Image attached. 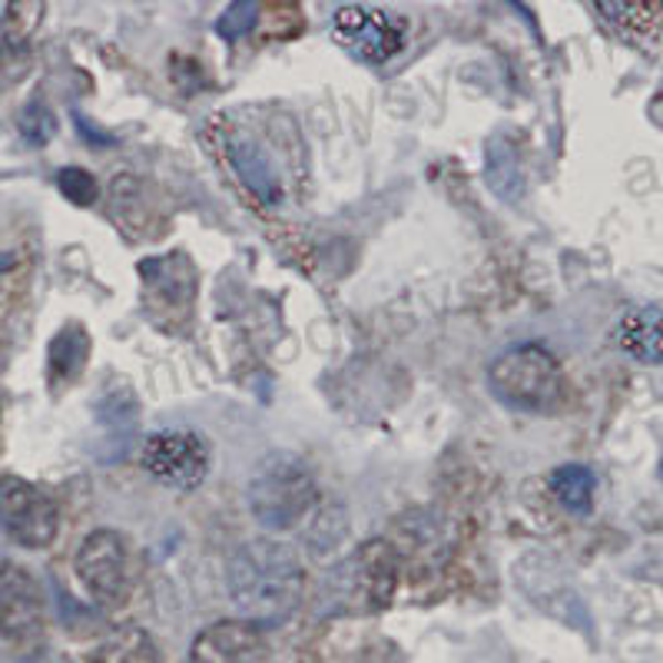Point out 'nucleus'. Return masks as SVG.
I'll return each instance as SVG.
<instances>
[{"label": "nucleus", "instance_id": "obj_1", "mask_svg": "<svg viewBox=\"0 0 663 663\" xmlns=\"http://www.w3.org/2000/svg\"><path fill=\"white\" fill-rule=\"evenodd\" d=\"M229 601L249 624H279L305 598V571L299 555L279 541L242 545L226 568Z\"/></svg>", "mask_w": 663, "mask_h": 663}, {"label": "nucleus", "instance_id": "obj_2", "mask_svg": "<svg viewBox=\"0 0 663 663\" xmlns=\"http://www.w3.org/2000/svg\"><path fill=\"white\" fill-rule=\"evenodd\" d=\"M398 591V551L375 538L359 545L319 584L315 614H379Z\"/></svg>", "mask_w": 663, "mask_h": 663}, {"label": "nucleus", "instance_id": "obj_3", "mask_svg": "<svg viewBox=\"0 0 663 663\" xmlns=\"http://www.w3.org/2000/svg\"><path fill=\"white\" fill-rule=\"evenodd\" d=\"M488 389L515 412L545 415L561 402V365L545 345H515L488 365Z\"/></svg>", "mask_w": 663, "mask_h": 663}, {"label": "nucleus", "instance_id": "obj_4", "mask_svg": "<svg viewBox=\"0 0 663 663\" xmlns=\"http://www.w3.org/2000/svg\"><path fill=\"white\" fill-rule=\"evenodd\" d=\"M319 505V485L305 462L292 455H272L249 481V511L269 531L296 528Z\"/></svg>", "mask_w": 663, "mask_h": 663}, {"label": "nucleus", "instance_id": "obj_5", "mask_svg": "<svg viewBox=\"0 0 663 663\" xmlns=\"http://www.w3.org/2000/svg\"><path fill=\"white\" fill-rule=\"evenodd\" d=\"M73 571L100 611H120L133 598V555L123 535L113 528H96L83 538Z\"/></svg>", "mask_w": 663, "mask_h": 663}, {"label": "nucleus", "instance_id": "obj_6", "mask_svg": "<svg viewBox=\"0 0 663 663\" xmlns=\"http://www.w3.org/2000/svg\"><path fill=\"white\" fill-rule=\"evenodd\" d=\"M0 528L20 548H46L60 531L56 501L27 478H0Z\"/></svg>", "mask_w": 663, "mask_h": 663}, {"label": "nucleus", "instance_id": "obj_7", "mask_svg": "<svg viewBox=\"0 0 663 663\" xmlns=\"http://www.w3.org/2000/svg\"><path fill=\"white\" fill-rule=\"evenodd\" d=\"M143 468L166 488L193 491L209 475V445L196 432H156L143 445Z\"/></svg>", "mask_w": 663, "mask_h": 663}, {"label": "nucleus", "instance_id": "obj_8", "mask_svg": "<svg viewBox=\"0 0 663 663\" xmlns=\"http://www.w3.org/2000/svg\"><path fill=\"white\" fill-rule=\"evenodd\" d=\"M46 608L40 584L20 564H0V638L13 648H37L43 641Z\"/></svg>", "mask_w": 663, "mask_h": 663}, {"label": "nucleus", "instance_id": "obj_9", "mask_svg": "<svg viewBox=\"0 0 663 663\" xmlns=\"http://www.w3.org/2000/svg\"><path fill=\"white\" fill-rule=\"evenodd\" d=\"M332 37L365 63H385L405 43L402 23L379 7H339L332 13Z\"/></svg>", "mask_w": 663, "mask_h": 663}, {"label": "nucleus", "instance_id": "obj_10", "mask_svg": "<svg viewBox=\"0 0 663 663\" xmlns=\"http://www.w3.org/2000/svg\"><path fill=\"white\" fill-rule=\"evenodd\" d=\"M269 644L262 628L249 621H216L196 634L189 663H266Z\"/></svg>", "mask_w": 663, "mask_h": 663}, {"label": "nucleus", "instance_id": "obj_11", "mask_svg": "<svg viewBox=\"0 0 663 663\" xmlns=\"http://www.w3.org/2000/svg\"><path fill=\"white\" fill-rule=\"evenodd\" d=\"M139 279L146 299H159V312H189L196 299V269L193 259L183 252H169L159 259H146L139 266Z\"/></svg>", "mask_w": 663, "mask_h": 663}, {"label": "nucleus", "instance_id": "obj_12", "mask_svg": "<svg viewBox=\"0 0 663 663\" xmlns=\"http://www.w3.org/2000/svg\"><path fill=\"white\" fill-rule=\"evenodd\" d=\"M60 663H159V651L143 628L123 624V628L106 631L80 661Z\"/></svg>", "mask_w": 663, "mask_h": 663}, {"label": "nucleus", "instance_id": "obj_13", "mask_svg": "<svg viewBox=\"0 0 663 663\" xmlns=\"http://www.w3.org/2000/svg\"><path fill=\"white\" fill-rule=\"evenodd\" d=\"M229 156H232V166L236 173L242 176V183L262 199V203H276L282 196V176L276 169V163L269 159V153L249 139V136H239L229 143Z\"/></svg>", "mask_w": 663, "mask_h": 663}, {"label": "nucleus", "instance_id": "obj_14", "mask_svg": "<svg viewBox=\"0 0 663 663\" xmlns=\"http://www.w3.org/2000/svg\"><path fill=\"white\" fill-rule=\"evenodd\" d=\"M618 342L631 359L644 365H657L661 362V305L648 302V305L631 309L618 325Z\"/></svg>", "mask_w": 663, "mask_h": 663}, {"label": "nucleus", "instance_id": "obj_15", "mask_svg": "<svg viewBox=\"0 0 663 663\" xmlns=\"http://www.w3.org/2000/svg\"><path fill=\"white\" fill-rule=\"evenodd\" d=\"M488 163H485V176H488V186L498 199L505 203H518L525 196V169H521V159H518V149L511 139L505 136H491L488 139Z\"/></svg>", "mask_w": 663, "mask_h": 663}, {"label": "nucleus", "instance_id": "obj_16", "mask_svg": "<svg viewBox=\"0 0 663 663\" xmlns=\"http://www.w3.org/2000/svg\"><path fill=\"white\" fill-rule=\"evenodd\" d=\"M608 23H614L618 33H624L634 43H657L661 37L663 3H598L594 7Z\"/></svg>", "mask_w": 663, "mask_h": 663}, {"label": "nucleus", "instance_id": "obj_17", "mask_svg": "<svg viewBox=\"0 0 663 663\" xmlns=\"http://www.w3.org/2000/svg\"><path fill=\"white\" fill-rule=\"evenodd\" d=\"M86 359H90V335H86V329L76 325V322L63 325L53 335V342H50V385H56V389L70 385L83 372Z\"/></svg>", "mask_w": 663, "mask_h": 663}, {"label": "nucleus", "instance_id": "obj_18", "mask_svg": "<svg viewBox=\"0 0 663 663\" xmlns=\"http://www.w3.org/2000/svg\"><path fill=\"white\" fill-rule=\"evenodd\" d=\"M551 491L558 495V501L574 511V515H588L594 508V495H598V478L588 465H561L551 475Z\"/></svg>", "mask_w": 663, "mask_h": 663}, {"label": "nucleus", "instance_id": "obj_19", "mask_svg": "<svg viewBox=\"0 0 663 663\" xmlns=\"http://www.w3.org/2000/svg\"><path fill=\"white\" fill-rule=\"evenodd\" d=\"M43 17L40 3H10L0 13V43L7 53H23L27 40L33 37L37 23Z\"/></svg>", "mask_w": 663, "mask_h": 663}, {"label": "nucleus", "instance_id": "obj_20", "mask_svg": "<svg viewBox=\"0 0 663 663\" xmlns=\"http://www.w3.org/2000/svg\"><path fill=\"white\" fill-rule=\"evenodd\" d=\"M17 126H20V136L27 146H46L56 133V120L50 113V106L43 100H30L23 103L20 116H17Z\"/></svg>", "mask_w": 663, "mask_h": 663}, {"label": "nucleus", "instance_id": "obj_21", "mask_svg": "<svg viewBox=\"0 0 663 663\" xmlns=\"http://www.w3.org/2000/svg\"><path fill=\"white\" fill-rule=\"evenodd\" d=\"M96 418L106 432H123L130 435L136 428V398L123 389L120 395H100Z\"/></svg>", "mask_w": 663, "mask_h": 663}, {"label": "nucleus", "instance_id": "obj_22", "mask_svg": "<svg viewBox=\"0 0 663 663\" xmlns=\"http://www.w3.org/2000/svg\"><path fill=\"white\" fill-rule=\"evenodd\" d=\"M56 186H60V193H63L73 206H93L96 196H100L96 179H93L86 169H80V166H63V169L56 173Z\"/></svg>", "mask_w": 663, "mask_h": 663}, {"label": "nucleus", "instance_id": "obj_23", "mask_svg": "<svg viewBox=\"0 0 663 663\" xmlns=\"http://www.w3.org/2000/svg\"><path fill=\"white\" fill-rule=\"evenodd\" d=\"M259 3H249V0H239V3H232V7H226L222 10V17L216 20V30L222 33V37H242V33H249L252 27H256V20H259Z\"/></svg>", "mask_w": 663, "mask_h": 663}]
</instances>
